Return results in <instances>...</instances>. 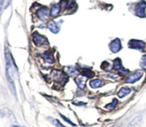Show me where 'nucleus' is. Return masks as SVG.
I'll use <instances>...</instances> for the list:
<instances>
[{
	"label": "nucleus",
	"instance_id": "f257e3e1",
	"mask_svg": "<svg viewBox=\"0 0 146 127\" xmlns=\"http://www.w3.org/2000/svg\"><path fill=\"white\" fill-rule=\"evenodd\" d=\"M5 59H6V73H7V80H8L9 85L10 89L12 91L13 94H16V88L15 85H14V82L12 79L11 75L10 74V71H11V55H10L9 51L7 48L5 49Z\"/></svg>",
	"mask_w": 146,
	"mask_h": 127
},
{
	"label": "nucleus",
	"instance_id": "f03ea898",
	"mask_svg": "<svg viewBox=\"0 0 146 127\" xmlns=\"http://www.w3.org/2000/svg\"><path fill=\"white\" fill-rule=\"evenodd\" d=\"M128 46L130 48L134 49L140 50V51H144L145 50V44L144 41L141 40L132 39L128 43Z\"/></svg>",
	"mask_w": 146,
	"mask_h": 127
},
{
	"label": "nucleus",
	"instance_id": "7ed1b4c3",
	"mask_svg": "<svg viewBox=\"0 0 146 127\" xmlns=\"http://www.w3.org/2000/svg\"><path fill=\"white\" fill-rule=\"evenodd\" d=\"M33 41L36 46H41L48 44V40L46 37H43L38 32H35L33 34Z\"/></svg>",
	"mask_w": 146,
	"mask_h": 127
},
{
	"label": "nucleus",
	"instance_id": "20e7f679",
	"mask_svg": "<svg viewBox=\"0 0 146 127\" xmlns=\"http://www.w3.org/2000/svg\"><path fill=\"white\" fill-rule=\"evenodd\" d=\"M143 76V72L141 71H135L130 74L126 79L125 80V83H135L141 79Z\"/></svg>",
	"mask_w": 146,
	"mask_h": 127
},
{
	"label": "nucleus",
	"instance_id": "39448f33",
	"mask_svg": "<svg viewBox=\"0 0 146 127\" xmlns=\"http://www.w3.org/2000/svg\"><path fill=\"white\" fill-rule=\"evenodd\" d=\"M145 10H146V3L145 1H141L137 5L135 9V14L137 16L140 17H145Z\"/></svg>",
	"mask_w": 146,
	"mask_h": 127
},
{
	"label": "nucleus",
	"instance_id": "423d86ee",
	"mask_svg": "<svg viewBox=\"0 0 146 127\" xmlns=\"http://www.w3.org/2000/svg\"><path fill=\"white\" fill-rule=\"evenodd\" d=\"M109 47H110V49L112 52L113 53H117L121 49V40L119 39H114L113 41H111L109 44Z\"/></svg>",
	"mask_w": 146,
	"mask_h": 127
},
{
	"label": "nucleus",
	"instance_id": "0eeeda50",
	"mask_svg": "<svg viewBox=\"0 0 146 127\" xmlns=\"http://www.w3.org/2000/svg\"><path fill=\"white\" fill-rule=\"evenodd\" d=\"M37 16H38V18L41 20H46L48 19V17H49V10L46 7H44V8H41L37 11Z\"/></svg>",
	"mask_w": 146,
	"mask_h": 127
},
{
	"label": "nucleus",
	"instance_id": "6e6552de",
	"mask_svg": "<svg viewBox=\"0 0 146 127\" xmlns=\"http://www.w3.org/2000/svg\"><path fill=\"white\" fill-rule=\"evenodd\" d=\"M114 66H115V69L118 71H119V72L123 73V74H127V73H128V70L125 69V68H123V66H122V64H121V61L120 59H116L114 61Z\"/></svg>",
	"mask_w": 146,
	"mask_h": 127
},
{
	"label": "nucleus",
	"instance_id": "1a4fd4ad",
	"mask_svg": "<svg viewBox=\"0 0 146 127\" xmlns=\"http://www.w3.org/2000/svg\"><path fill=\"white\" fill-rule=\"evenodd\" d=\"M48 28L49 29V30L51 32L54 33V34L58 33L60 30V27L58 26V24L54 21H51L48 22Z\"/></svg>",
	"mask_w": 146,
	"mask_h": 127
},
{
	"label": "nucleus",
	"instance_id": "9d476101",
	"mask_svg": "<svg viewBox=\"0 0 146 127\" xmlns=\"http://www.w3.org/2000/svg\"><path fill=\"white\" fill-rule=\"evenodd\" d=\"M60 11H61V7H60L59 4H55L52 6L51 9V15L52 17H56L59 14Z\"/></svg>",
	"mask_w": 146,
	"mask_h": 127
},
{
	"label": "nucleus",
	"instance_id": "9b49d317",
	"mask_svg": "<svg viewBox=\"0 0 146 127\" xmlns=\"http://www.w3.org/2000/svg\"><path fill=\"white\" fill-rule=\"evenodd\" d=\"M131 91V89L129 87H122L121 89L119 90V91L118 92V96L120 98H123V97L125 96L128 95L130 92Z\"/></svg>",
	"mask_w": 146,
	"mask_h": 127
},
{
	"label": "nucleus",
	"instance_id": "f8f14e48",
	"mask_svg": "<svg viewBox=\"0 0 146 127\" xmlns=\"http://www.w3.org/2000/svg\"><path fill=\"white\" fill-rule=\"evenodd\" d=\"M103 85H104L103 81L101 79H98V78L92 80V81H90V86H91L93 88H99V87L102 86Z\"/></svg>",
	"mask_w": 146,
	"mask_h": 127
},
{
	"label": "nucleus",
	"instance_id": "ddd939ff",
	"mask_svg": "<svg viewBox=\"0 0 146 127\" xmlns=\"http://www.w3.org/2000/svg\"><path fill=\"white\" fill-rule=\"evenodd\" d=\"M42 56H43V57H44V60H45L46 62L52 64V63H54V61H55L54 57H53V55L51 54V53L49 52V51L44 52V54H43Z\"/></svg>",
	"mask_w": 146,
	"mask_h": 127
},
{
	"label": "nucleus",
	"instance_id": "4468645a",
	"mask_svg": "<svg viewBox=\"0 0 146 127\" xmlns=\"http://www.w3.org/2000/svg\"><path fill=\"white\" fill-rule=\"evenodd\" d=\"M75 81H76V82L77 85L78 86V87H79L80 88H81V89H84V88H85L86 80L84 79V78H79V77H78V78H76Z\"/></svg>",
	"mask_w": 146,
	"mask_h": 127
},
{
	"label": "nucleus",
	"instance_id": "2eb2a0df",
	"mask_svg": "<svg viewBox=\"0 0 146 127\" xmlns=\"http://www.w3.org/2000/svg\"><path fill=\"white\" fill-rule=\"evenodd\" d=\"M48 120L52 124H54L55 126L56 127H66L64 125H63L58 119H56V118H51V117H48Z\"/></svg>",
	"mask_w": 146,
	"mask_h": 127
},
{
	"label": "nucleus",
	"instance_id": "dca6fc26",
	"mask_svg": "<svg viewBox=\"0 0 146 127\" xmlns=\"http://www.w3.org/2000/svg\"><path fill=\"white\" fill-rule=\"evenodd\" d=\"M65 68H66V72L68 73V74H70V75L75 76L79 73L76 69L75 68H74V67H73V66H66V67H65Z\"/></svg>",
	"mask_w": 146,
	"mask_h": 127
},
{
	"label": "nucleus",
	"instance_id": "f3484780",
	"mask_svg": "<svg viewBox=\"0 0 146 127\" xmlns=\"http://www.w3.org/2000/svg\"><path fill=\"white\" fill-rule=\"evenodd\" d=\"M117 104H118V100H117L116 98H114L113 101L111 104H107V106H106V108H108V109L109 110H113L115 108Z\"/></svg>",
	"mask_w": 146,
	"mask_h": 127
},
{
	"label": "nucleus",
	"instance_id": "a211bd4d",
	"mask_svg": "<svg viewBox=\"0 0 146 127\" xmlns=\"http://www.w3.org/2000/svg\"><path fill=\"white\" fill-rule=\"evenodd\" d=\"M60 115H61V118H64V120H65V121H66V122L67 123H68V124H71V126H75V124H74V123H73L72 122V121H71V120H70L69 119V118H66V117L65 116H64V115H62V114H60Z\"/></svg>",
	"mask_w": 146,
	"mask_h": 127
},
{
	"label": "nucleus",
	"instance_id": "6ab92c4d",
	"mask_svg": "<svg viewBox=\"0 0 146 127\" xmlns=\"http://www.w3.org/2000/svg\"><path fill=\"white\" fill-rule=\"evenodd\" d=\"M141 118L140 116L136 117V118H135L132 121H131V123L130 124V126H133L134 124H135V122H136V123L139 122V121H141Z\"/></svg>",
	"mask_w": 146,
	"mask_h": 127
},
{
	"label": "nucleus",
	"instance_id": "aec40b11",
	"mask_svg": "<svg viewBox=\"0 0 146 127\" xmlns=\"http://www.w3.org/2000/svg\"><path fill=\"white\" fill-rule=\"evenodd\" d=\"M141 66H146V55L143 56L142 57V59H141Z\"/></svg>",
	"mask_w": 146,
	"mask_h": 127
},
{
	"label": "nucleus",
	"instance_id": "412c9836",
	"mask_svg": "<svg viewBox=\"0 0 146 127\" xmlns=\"http://www.w3.org/2000/svg\"><path fill=\"white\" fill-rule=\"evenodd\" d=\"M4 1H5V0H0V11H1V9H2L3 5H4Z\"/></svg>",
	"mask_w": 146,
	"mask_h": 127
},
{
	"label": "nucleus",
	"instance_id": "4be33fe9",
	"mask_svg": "<svg viewBox=\"0 0 146 127\" xmlns=\"http://www.w3.org/2000/svg\"><path fill=\"white\" fill-rule=\"evenodd\" d=\"M4 116V113L0 109V118H2V117Z\"/></svg>",
	"mask_w": 146,
	"mask_h": 127
},
{
	"label": "nucleus",
	"instance_id": "5701e85b",
	"mask_svg": "<svg viewBox=\"0 0 146 127\" xmlns=\"http://www.w3.org/2000/svg\"><path fill=\"white\" fill-rule=\"evenodd\" d=\"M11 127H25V126H17V125H12Z\"/></svg>",
	"mask_w": 146,
	"mask_h": 127
}]
</instances>
